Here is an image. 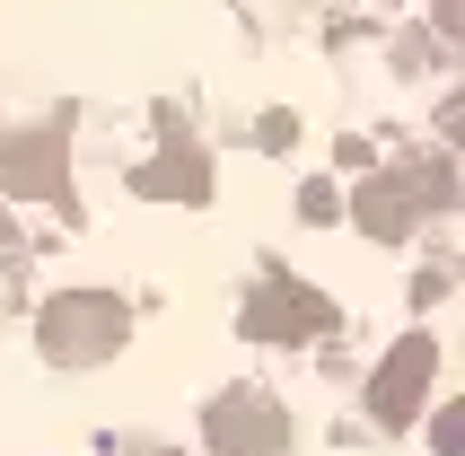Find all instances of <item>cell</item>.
<instances>
[{
	"mask_svg": "<svg viewBox=\"0 0 465 456\" xmlns=\"http://www.w3.org/2000/svg\"><path fill=\"white\" fill-rule=\"evenodd\" d=\"M124 299H105V290H62L45 307V360L62 369H97L105 352H124Z\"/></svg>",
	"mask_w": 465,
	"mask_h": 456,
	"instance_id": "obj_1",
	"label": "cell"
},
{
	"mask_svg": "<svg viewBox=\"0 0 465 456\" xmlns=\"http://www.w3.org/2000/svg\"><path fill=\"white\" fill-rule=\"evenodd\" d=\"M457 203V167H395V176H378V184H361V228L369 237H413V220L421 211H448Z\"/></svg>",
	"mask_w": 465,
	"mask_h": 456,
	"instance_id": "obj_2",
	"label": "cell"
},
{
	"mask_svg": "<svg viewBox=\"0 0 465 456\" xmlns=\"http://www.w3.org/2000/svg\"><path fill=\"white\" fill-rule=\"evenodd\" d=\"M334 325V299H316L308 281H263L255 299H246V333L255 342H316V333Z\"/></svg>",
	"mask_w": 465,
	"mask_h": 456,
	"instance_id": "obj_3",
	"label": "cell"
},
{
	"mask_svg": "<svg viewBox=\"0 0 465 456\" xmlns=\"http://www.w3.org/2000/svg\"><path fill=\"white\" fill-rule=\"evenodd\" d=\"M211 448L220 456H282L290 448V412L272 395H255V386H237V395L211 404Z\"/></svg>",
	"mask_w": 465,
	"mask_h": 456,
	"instance_id": "obj_4",
	"label": "cell"
},
{
	"mask_svg": "<svg viewBox=\"0 0 465 456\" xmlns=\"http://www.w3.org/2000/svg\"><path fill=\"white\" fill-rule=\"evenodd\" d=\"M430 378H440V342L430 333H404L387 352V369L369 378V404H378V421H413L421 395H430Z\"/></svg>",
	"mask_w": 465,
	"mask_h": 456,
	"instance_id": "obj_5",
	"label": "cell"
},
{
	"mask_svg": "<svg viewBox=\"0 0 465 456\" xmlns=\"http://www.w3.org/2000/svg\"><path fill=\"white\" fill-rule=\"evenodd\" d=\"M0 176H9V193H53V184H62V132L9 141V150H0Z\"/></svg>",
	"mask_w": 465,
	"mask_h": 456,
	"instance_id": "obj_6",
	"label": "cell"
},
{
	"mask_svg": "<svg viewBox=\"0 0 465 456\" xmlns=\"http://www.w3.org/2000/svg\"><path fill=\"white\" fill-rule=\"evenodd\" d=\"M141 193L193 203V193H203V158H193V150H176V158H158V167H141Z\"/></svg>",
	"mask_w": 465,
	"mask_h": 456,
	"instance_id": "obj_7",
	"label": "cell"
}]
</instances>
